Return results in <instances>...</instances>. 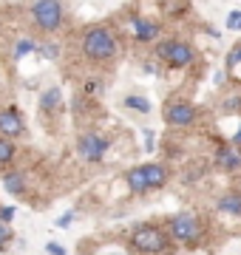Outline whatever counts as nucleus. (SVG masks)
Listing matches in <instances>:
<instances>
[{"label": "nucleus", "instance_id": "1", "mask_svg": "<svg viewBox=\"0 0 241 255\" xmlns=\"http://www.w3.org/2000/svg\"><path fill=\"white\" fill-rule=\"evenodd\" d=\"M120 51V43L114 37L111 28L105 26H91L83 37V54L91 60V63H105V60H114Z\"/></svg>", "mask_w": 241, "mask_h": 255}, {"label": "nucleus", "instance_id": "2", "mask_svg": "<svg viewBox=\"0 0 241 255\" xmlns=\"http://www.w3.org/2000/svg\"><path fill=\"white\" fill-rule=\"evenodd\" d=\"M130 244L136 253L159 255L170 250V238H167L165 227H159V224H139L130 230Z\"/></svg>", "mask_w": 241, "mask_h": 255}, {"label": "nucleus", "instance_id": "3", "mask_svg": "<svg viewBox=\"0 0 241 255\" xmlns=\"http://www.w3.org/2000/svg\"><path fill=\"white\" fill-rule=\"evenodd\" d=\"M165 233L176 244H196L204 236V227H202V221H199L196 213H176V216H170Z\"/></svg>", "mask_w": 241, "mask_h": 255}, {"label": "nucleus", "instance_id": "4", "mask_svg": "<svg viewBox=\"0 0 241 255\" xmlns=\"http://www.w3.org/2000/svg\"><path fill=\"white\" fill-rule=\"evenodd\" d=\"M31 14H34V23L46 34H54L57 28L63 26V3L60 0H34Z\"/></svg>", "mask_w": 241, "mask_h": 255}, {"label": "nucleus", "instance_id": "5", "mask_svg": "<svg viewBox=\"0 0 241 255\" xmlns=\"http://www.w3.org/2000/svg\"><path fill=\"white\" fill-rule=\"evenodd\" d=\"M159 60H165L170 68H185V65L193 63V48L187 46V43H182V40H165V43H159L156 48Z\"/></svg>", "mask_w": 241, "mask_h": 255}, {"label": "nucleus", "instance_id": "6", "mask_svg": "<svg viewBox=\"0 0 241 255\" xmlns=\"http://www.w3.org/2000/svg\"><path fill=\"white\" fill-rule=\"evenodd\" d=\"M108 139L100 136V133H83V136L77 139V150L83 156L85 162H102V156L108 153Z\"/></svg>", "mask_w": 241, "mask_h": 255}, {"label": "nucleus", "instance_id": "7", "mask_svg": "<svg viewBox=\"0 0 241 255\" xmlns=\"http://www.w3.org/2000/svg\"><path fill=\"white\" fill-rule=\"evenodd\" d=\"M165 122L173 128H190L196 122V108L190 102H170L165 108Z\"/></svg>", "mask_w": 241, "mask_h": 255}, {"label": "nucleus", "instance_id": "8", "mask_svg": "<svg viewBox=\"0 0 241 255\" xmlns=\"http://www.w3.org/2000/svg\"><path fill=\"white\" fill-rule=\"evenodd\" d=\"M23 130H26V122H23V117L14 108L0 114V136L3 139H17L23 136Z\"/></svg>", "mask_w": 241, "mask_h": 255}, {"label": "nucleus", "instance_id": "9", "mask_svg": "<svg viewBox=\"0 0 241 255\" xmlns=\"http://www.w3.org/2000/svg\"><path fill=\"white\" fill-rule=\"evenodd\" d=\"M216 164L222 170H239L241 167V147L236 145H222L219 153H216Z\"/></svg>", "mask_w": 241, "mask_h": 255}, {"label": "nucleus", "instance_id": "10", "mask_svg": "<svg viewBox=\"0 0 241 255\" xmlns=\"http://www.w3.org/2000/svg\"><path fill=\"white\" fill-rule=\"evenodd\" d=\"M142 173H145V184H148V190H159V187H165L167 182V167L159 162H150V164H142Z\"/></svg>", "mask_w": 241, "mask_h": 255}, {"label": "nucleus", "instance_id": "11", "mask_svg": "<svg viewBox=\"0 0 241 255\" xmlns=\"http://www.w3.org/2000/svg\"><path fill=\"white\" fill-rule=\"evenodd\" d=\"M130 31H133V37H136L139 43H150V40H156V37H159V23H153V20H142V17H133V23H130Z\"/></svg>", "mask_w": 241, "mask_h": 255}, {"label": "nucleus", "instance_id": "12", "mask_svg": "<svg viewBox=\"0 0 241 255\" xmlns=\"http://www.w3.org/2000/svg\"><path fill=\"white\" fill-rule=\"evenodd\" d=\"M216 210L219 213H224V216H241V193H224L222 199H219V204H216Z\"/></svg>", "mask_w": 241, "mask_h": 255}, {"label": "nucleus", "instance_id": "13", "mask_svg": "<svg viewBox=\"0 0 241 255\" xmlns=\"http://www.w3.org/2000/svg\"><path fill=\"white\" fill-rule=\"evenodd\" d=\"M60 105H63V94H60V88H48V91H43V97H40V108H43V114H54Z\"/></svg>", "mask_w": 241, "mask_h": 255}, {"label": "nucleus", "instance_id": "14", "mask_svg": "<svg viewBox=\"0 0 241 255\" xmlns=\"http://www.w3.org/2000/svg\"><path fill=\"white\" fill-rule=\"evenodd\" d=\"M125 182H128L130 193H148V184H145V173H142V167H130L128 173H125Z\"/></svg>", "mask_w": 241, "mask_h": 255}, {"label": "nucleus", "instance_id": "15", "mask_svg": "<svg viewBox=\"0 0 241 255\" xmlns=\"http://www.w3.org/2000/svg\"><path fill=\"white\" fill-rule=\"evenodd\" d=\"M3 187L17 196V193L26 190V179H23V173H20V170H6V176H3Z\"/></svg>", "mask_w": 241, "mask_h": 255}, {"label": "nucleus", "instance_id": "16", "mask_svg": "<svg viewBox=\"0 0 241 255\" xmlns=\"http://www.w3.org/2000/svg\"><path fill=\"white\" fill-rule=\"evenodd\" d=\"M125 105L133 111H139V114H150V102L145 100V97H136V94H130V97H125Z\"/></svg>", "mask_w": 241, "mask_h": 255}, {"label": "nucleus", "instance_id": "17", "mask_svg": "<svg viewBox=\"0 0 241 255\" xmlns=\"http://www.w3.org/2000/svg\"><path fill=\"white\" fill-rule=\"evenodd\" d=\"M14 145H11V139H3L0 136V164H11V159H14Z\"/></svg>", "mask_w": 241, "mask_h": 255}, {"label": "nucleus", "instance_id": "18", "mask_svg": "<svg viewBox=\"0 0 241 255\" xmlns=\"http://www.w3.org/2000/svg\"><path fill=\"white\" fill-rule=\"evenodd\" d=\"M34 48H37V43H31V40H20L17 46H14V57L20 60V57H26L28 51H34Z\"/></svg>", "mask_w": 241, "mask_h": 255}, {"label": "nucleus", "instance_id": "19", "mask_svg": "<svg viewBox=\"0 0 241 255\" xmlns=\"http://www.w3.org/2000/svg\"><path fill=\"white\" fill-rule=\"evenodd\" d=\"M227 28H230V31H241V9L227 14Z\"/></svg>", "mask_w": 241, "mask_h": 255}, {"label": "nucleus", "instance_id": "20", "mask_svg": "<svg viewBox=\"0 0 241 255\" xmlns=\"http://www.w3.org/2000/svg\"><path fill=\"white\" fill-rule=\"evenodd\" d=\"M9 238H11V230L6 227V224H3V221H0V253H3V250H6V244H9Z\"/></svg>", "mask_w": 241, "mask_h": 255}, {"label": "nucleus", "instance_id": "21", "mask_svg": "<svg viewBox=\"0 0 241 255\" xmlns=\"http://www.w3.org/2000/svg\"><path fill=\"white\" fill-rule=\"evenodd\" d=\"M14 216H17L14 207H0V221H3V224H6V221H14Z\"/></svg>", "mask_w": 241, "mask_h": 255}, {"label": "nucleus", "instance_id": "22", "mask_svg": "<svg viewBox=\"0 0 241 255\" xmlns=\"http://www.w3.org/2000/svg\"><path fill=\"white\" fill-rule=\"evenodd\" d=\"M236 63H241V43L233 48L230 54H227V68H230V65H236Z\"/></svg>", "mask_w": 241, "mask_h": 255}, {"label": "nucleus", "instance_id": "23", "mask_svg": "<svg viewBox=\"0 0 241 255\" xmlns=\"http://www.w3.org/2000/svg\"><path fill=\"white\" fill-rule=\"evenodd\" d=\"M46 253H48V255H65V247L57 244V241H48V244H46Z\"/></svg>", "mask_w": 241, "mask_h": 255}, {"label": "nucleus", "instance_id": "24", "mask_svg": "<svg viewBox=\"0 0 241 255\" xmlns=\"http://www.w3.org/2000/svg\"><path fill=\"white\" fill-rule=\"evenodd\" d=\"M43 54H46L48 60H57V54H60V46H54V43H46V46H43Z\"/></svg>", "mask_w": 241, "mask_h": 255}, {"label": "nucleus", "instance_id": "25", "mask_svg": "<svg viewBox=\"0 0 241 255\" xmlns=\"http://www.w3.org/2000/svg\"><path fill=\"white\" fill-rule=\"evenodd\" d=\"M71 221H74V213H65V216H60V219H57V227H68Z\"/></svg>", "mask_w": 241, "mask_h": 255}, {"label": "nucleus", "instance_id": "26", "mask_svg": "<svg viewBox=\"0 0 241 255\" xmlns=\"http://www.w3.org/2000/svg\"><path fill=\"white\" fill-rule=\"evenodd\" d=\"M227 71H230V77H233V80H239V82H241V63L230 65V68H227Z\"/></svg>", "mask_w": 241, "mask_h": 255}, {"label": "nucleus", "instance_id": "27", "mask_svg": "<svg viewBox=\"0 0 241 255\" xmlns=\"http://www.w3.org/2000/svg\"><path fill=\"white\" fill-rule=\"evenodd\" d=\"M156 147V142H153V133L150 130H145V150H153Z\"/></svg>", "mask_w": 241, "mask_h": 255}, {"label": "nucleus", "instance_id": "28", "mask_svg": "<svg viewBox=\"0 0 241 255\" xmlns=\"http://www.w3.org/2000/svg\"><path fill=\"white\" fill-rule=\"evenodd\" d=\"M241 108V100H227L224 102V111H239Z\"/></svg>", "mask_w": 241, "mask_h": 255}, {"label": "nucleus", "instance_id": "29", "mask_svg": "<svg viewBox=\"0 0 241 255\" xmlns=\"http://www.w3.org/2000/svg\"><path fill=\"white\" fill-rule=\"evenodd\" d=\"M100 91V82H85V94H97Z\"/></svg>", "mask_w": 241, "mask_h": 255}, {"label": "nucleus", "instance_id": "30", "mask_svg": "<svg viewBox=\"0 0 241 255\" xmlns=\"http://www.w3.org/2000/svg\"><path fill=\"white\" fill-rule=\"evenodd\" d=\"M233 145H236V147H241V128H239V133L233 136Z\"/></svg>", "mask_w": 241, "mask_h": 255}]
</instances>
